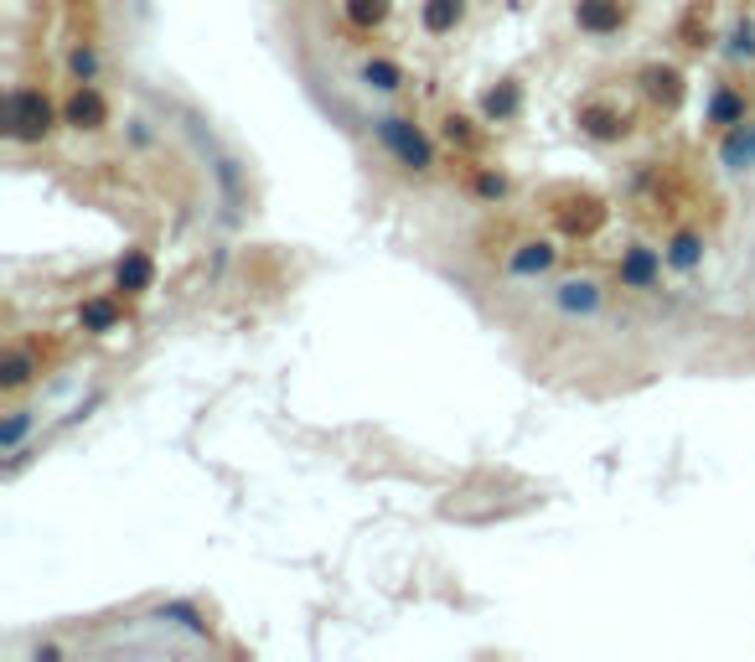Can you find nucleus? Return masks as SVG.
<instances>
[{
  "mask_svg": "<svg viewBox=\"0 0 755 662\" xmlns=\"http://www.w3.org/2000/svg\"><path fill=\"white\" fill-rule=\"evenodd\" d=\"M518 109H523V88L512 83V78H502L497 88H487V94H481V114H487V125H507Z\"/></svg>",
  "mask_w": 755,
  "mask_h": 662,
  "instance_id": "2eb2a0df",
  "label": "nucleus"
},
{
  "mask_svg": "<svg viewBox=\"0 0 755 662\" xmlns=\"http://www.w3.org/2000/svg\"><path fill=\"white\" fill-rule=\"evenodd\" d=\"M549 218L564 238H590L600 233V223H606V202H600L595 192H575V187H564L549 207Z\"/></svg>",
  "mask_w": 755,
  "mask_h": 662,
  "instance_id": "20e7f679",
  "label": "nucleus"
},
{
  "mask_svg": "<svg viewBox=\"0 0 755 662\" xmlns=\"http://www.w3.org/2000/svg\"><path fill=\"white\" fill-rule=\"evenodd\" d=\"M600 300H606V290H600L590 275H575V280H559V285H554V306H559L564 316H595Z\"/></svg>",
  "mask_w": 755,
  "mask_h": 662,
  "instance_id": "1a4fd4ad",
  "label": "nucleus"
},
{
  "mask_svg": "<svg viewBox=\"0 0 755 662\" xmlns=\"http://www.w3.org/2000/svg\"><path fill=\"white\" fill-rule=\"evenodd\" d=\"M461 21H466V0H425V6H419V26H425L430 37H450Z\"/></svg>",
  "mask_w": 755,
  "mask_h": 662,
  "instance_id": "4468645a",
  "label": "nucleus"
},
{
  "mask_svg": "<svg viewBox=\"0 0 755 662\" xmlns=\"http://www.w3.org/2000/svg\"><path fill=\"white\" fill-rule=\"evenodd\" d=\"M662 259H668L673 269H683V275H688V269H699V264H704V238H699V233H673V244L662 249Z\"/></svg>",
  "mask_w": 755,
  "mask_h": 662,
  "instance_id": "aec40b11",
  "label": "nucleus"
},
{
  "mask_svg": "<svg viewBox=\"0 0 755 662\" xmlns=\"http://www.w3.org/2000/svg\"><path fill=\"white\" fill-rule=\"evenodd\" d=\"M32 425H37V414H32V409H11V414H6V425H0V450H16L26 435H32Z\"/></svg>",
  "mask_w": 755,
  "mask_h": 662,
  "instance_id": "4be33fe9",
  "label": "nucleus"
},
{
  "mask_svg": "<svg viewBox=\"0 0 755 662\" xmlns=\"http://www.w3.org/2000/svg\"><path fill=\"white\" fill-rule=\"evenodd\" d=\"M678 37H683V47H709V16H704V6H693L688 16H683V26H678Z\"/></svg>",
  "mask_w": 755,
  "mask_h": 662,
  "instance_id": "5701e85b",
  "label": "nucleus"
},
{
  "mask_svg": "<svg viewBox=\"0 0 755 662\" xmlns=\"http://www.w3.org/2000/svg\"><path fill=\"white\" fill-rule=\"evenodd\" d=\"M440 135H445L450 145H461V150H476V145H481L476 119H471V114H461V109H450V114L440 119Z\"/></svg>",
  "mask_w": 755,
  "mask_h": 662,
  "instance_id": "412c9836",
  "label": "nucleus"
},
{
  "mask_svg": "<svg viewBox=\"0 0 755 662\" xmlns=\"http://www.w3.org/2000/svg\"><path fill=\"white\" fill-rule=\"evenodd\" d=\"M362 83L378 88V94H399V88H404V68L394 63V57H368V63H362Z\"/></svg>",
  "mask_w": 755,
  "mask_h": 662,
  "instance_id": "6ab92c4d",
  "label": "nucleus"
},
{
  "mask_svg": "<svg viewBox=\"0 0 755 662\" xmlns=\"http://www.w3.org/2000/svg\"><path fill=\"white\" fill-rule=\"evenodd\" d=\"M373 135L383 140V150H388V156H394L404 171L425 176V171L435 166V140L419 130L414 119H404V114H378V119H373Z\"/></svg>",
  "mask_w": 755,
  "mask_h": 662,
  "instance_id": "f03ea898",
  "label": "nucleus"
},
{
  "mask_svg": "<svg viewBox=\"0 0 755 662\" xmlns=\"http://www.w3.org/2000/svg\"><path fill=\"white\" fill-rule=\"evenodd\" d=\"M52 130H57V109L42 88H32V83L11 88L6 94V135L16 145H42Z\"/></svg>",
  "mask_w": 755,
  "mask_h": 662,
  "instance_id": "f257e3e1",
  "label": "nucleus"
},
{
  "mask_svg": "<svg viewBox=\"0 0 755 662\" xmlns=\"http://www.w3.org/2000/svg\"><path fill=\"white\" fill-rule=\"evenodd\" d=\"M575 125H580V135H590L595 145H616V140L631 135V109H626L621 99H611V94H595V99H585V104L575 109Z\"/></svg>",
  "mask_w": 755,
  "mask_h": 662,
  "instance_id": "7ed1b4c3",
  "label": "nucleus"
},
{
  "mask_svg": "<svg viewBox=\"0 0 755 662\" xmlns=\"http://www.w3.org/2000/svg\"><path fill=\"white\" fill-rule=\"evenodd\" d=\"M37 373H42V363H37L32 347H6L0 352V388H6V394H21Z\"/></svg>",
  "mask_w": 755,
  "mask_h": 662,
  "instance_id": "ddd939ff",
  "label": "nucleus"
},
{
  "mask_svg": "<svg viewBox=\"0 0 755 662\" xmlns=\"http://www.w3.org/2000/svg\"><path fill=\"white\" fill-rule=\"evenodd\" d=\"M745 119V94L735 83H719L714 94H709V125H719V130H730V125H740Z\"/></svg>",
  "mask_w": 755,
  "mask_h": 662,
  "instance_id": "f3484780",
  "label": "nucleus"
},
{
  "mask_svg": "<svg viewBox=\"0 0 755 662\" xmlns=\"http://www.w3.org/2000/svg\"><path fill=\"white\" fill-rule=\"evenodd\" d=\"M719 161L730 166V171H750V166H755V119H740V125L724 130Z\"/></svg>",
  "mask_w": 755,
  "mask_h": 662,
  "instance_id": "f8f14e48",
  "label": "nucleus"
},
{
  "mask_svg": "<svg viewBox=\"0 0 755 662\" xmlns=\"http://www.w3.org/2000/svg\"><path fill=\"white\" fill-rule=\"evenodd\" d=\"M32 657H37V662H42V657H47V662H52V657H63V647H52V642H42V647H37V652H32Z\"/></svg>",
  "mask_w": 755,
  "mask_h": 662,
  "instance_id": "bb28decb",
  "label": "nucleus"
},
{
  "mask_svg": "<svg viewBox=\"0 0 755 662\" xmlns=\"http://www.w3.org/2000/svg\"><path fill=\"white\" fill-rule=\"evenodd\" d=\"M554 259H559V249L549 244V238H528V244H518V249L507 254V269H512V275H523V280H533V275H549Z\"/></svg>",
  "mask_w": 755,
  "mask_h": 662,
  "instance_id": "9d476101",
  "label": "nucleus"
},
{
  "mask_svg": "<svg viewBox=\"0 0 755 662\" xmlns=\"http://www.w3.org/2000/svg\"><path fill=\"white\" fill-rule=\"evenodd\" d=\"M150 280H156V264H150L145 249H125V259L114 264V290L119 295H145Z\"/></svg>",
  "mask_w": 755,
  "mask_h": 662,
  "instance_id": "9b49d317",
  "label": "nucleus"
},
{
  "mask_svg": "<svg viewBox=\"0 0 755 662\" xmlns=\"http://www.w3.org/2000/svg\"><path fill=\"white\" fill-rule=\"evenodd\" d=\"M631 21V0H575V26L585 37H616Z\"/></svg>",
  "mask_w": 755,
  "mask_h": 662,
  "instance_id": "423d86ee",
  "label": "nucleus"
},
{
  "mask_svg": "<svg viewBox=\"0 0 755 662\" xmlns=\"http://www.w3.org/2000/svg\"><path fill=\"white\" fill-rule=\"evenodd\" d=\"M156 616H171L176 626H187V631H202V626H207V621L197 616L192 600H171V606H156Z\"/></svg>",
  "mask_w": 755,
  "mask_h": 662,
  "instance_id": "393cba45",
  "label": "nucleus"
},
{
  "mask_svg": "<svg viewBox=\"0 0 755 662\" xmlns=\"http://www.w3.org/2000/svg\"><path fill=\"white\" fill-rule=\"evenodd\" d=\"M388 11H394V0H342V16H347V26H357V32H378L388 21Z\"/></svg>",
  "mask_w": 755,
  "mask_h": 662,
  "instance_id": "a211bd4d",
  "label": "nucleus"
},
{
  "mask_svg": "<svg viewBox=\"0 0 755 662\" xmlns=\"http://www.w3.org/2000/svg\"><path fill=\"white\" fill-rule=\"evenodd\" d=\"M68 73H73L78 83H94V78H99V52L88 47V42H78V47L68 52Z\"/></svg>",
  "mask_w": 755,
  "mask_h": 662,
  "instance_id": "b1692460",
  "label": "nucleus"
},
{
  "mask_svg": "<svg viewBox=\"0 0 755 662\" xmlns=\"http://www.w3.org/2000/svg\"><path fill=\"white\" fill-rule=\"evenodd\" d=\"M637 83H642V94L657 104V109H678L683 104V94H688V83H683V73L673 68V63H647L642 73H637Z\"/></svg>",
  "mask_w": 755,
  "mask_h": 662,
  "instance_id": "0eeeda50",
  "label": "nucleus"
},
{
  "mask_svg": "<svg viewBox=\"0 0 755 662\" xmlns=\"http://www.w3.org/2000/svg\"><path fill=\"white\" fill-rule=\"evenodd\" d=\"M78 321L83 331H94V337H109V331H119V300L114 295H94L78 306Z\"/></svg>",
  "mask_w": 755,
  "mask_h": 662,
  "instance_id": "dca6fc26",
  "label": "nucleus"
},
{
  "mask_svg": "<svg viewBox=\"0 0 755 662\" xmlns=\"http://www.w3.org/2000/svg\"><path fill=\"white\" fill-rule=\"evenodd\" d=\"M471 187H476V197L502 202V197H507V176H502V171H476V176H471Z\"/></svg>",
  "mask_w": 755,
  "mask_h": 662,
  "instance_id": "a878e982",
  "label": "nucleus"
},
{
  "mask_svg": "<svg viewBox=\"0 0 755 662\" xmlns=\"http://www.w3.org/2000/svg\"><path fill=\"white\" fill-rule=\"evenodd\" d=\"M63 125L78 130V135H99V130L109 125V104H104V94H99L94 83H78L73 94H68V104H63Z\"/></svg>",
  "mask_w": 755,
  "mask_h": 662,
  "instance_id": "39448f33",
  "label": "nucleus"
},
{
  "mask_svg": "<svg viewBox=\"0 0 755 662\" xmlns=\"http://www.w3.org/2000/svg\"><path fill=\"white\" fill-rule=\"evenodd\" d=\"M662 259L657 249H647V244H631V249H621V264H616V275H621V285L626 290H652L657 285V275H662Z\"/></svg>",
  "mask_w": 755,
  "mask_h": 662,
  "instance_id": "6e6552de",
  "label": "nucleus"
}]
</instances>
